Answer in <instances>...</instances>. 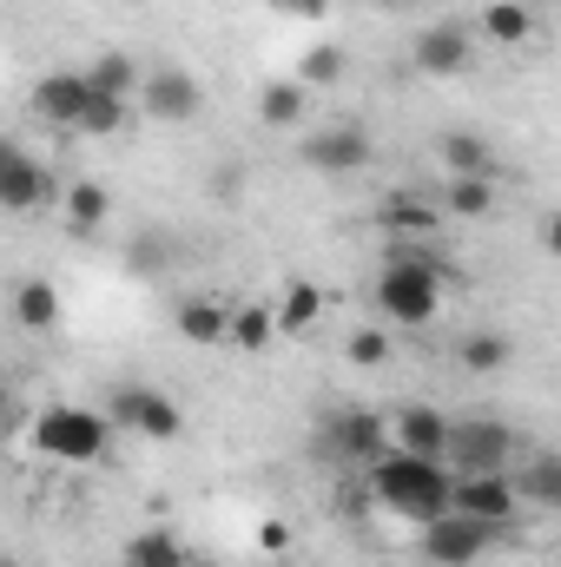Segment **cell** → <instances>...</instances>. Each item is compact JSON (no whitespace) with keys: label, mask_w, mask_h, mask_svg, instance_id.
Here are the masks:
<instances>
[{"label":"cell","mask_w":561,"mask_h":567,"mask_svg":"<svg viewBox=\"0 0 561 567\" xmlns=\"http://www.w3.org/2000/svg\"><path fill=\"white\" fill-rule=\"evenodd\" d=\"M449 284H462V271H449L442 258H429V251L397 238L390 258H384V271H377V310L390 323H404V330H422V323H436Z\"/></svg>","instance_id":"obj_1"},{"label":"cell","mask_w":561,"mask_h":567,"mask_svg":"<svg viewBox=\"0 0 561 567\" xmlns=\"http://www.w3.org/2000/svg\"><path fill=\"white\" fill-rule=\"evenodd\" d=\"M370 502L397 522H436L449 508V468L442 462H422V455H404V449H384L370 462Z\"/></svg>","instance_id":"obj_2"},{"label":"cell","mask_w":561,"mask_h":567,"mask_svg":"<svg viewBox=\"0 0 561 567\" xmlns=\"http://www.w3.org/2000/svg\"><path fill=\"white\" fill-rule=\"evenodd\" d=\"M27 442H33V455H47L60 468H93L113 449V423H106V410H86V403H47L27 416Z\"/></svg>","instance_id":"obj_3"},{"label":"cell","mask_w":561,"mask_h":567,"mask_svg":"<svg viewBox=\"0 0 561 567\" xmlns=\"http://www.w3.org/2000/svg\"><path fill=\"white\" fill-rule=\"evenodd\" d=\"M522 455V435L496 416H456L449 442H442V468L449 475H496Z\"/></svg>","instance_id":"obj_4"},{"label":"cell","mask_w":561,"mask_h":567,"mask_svg":"<svg viewBox=\"0 0 561 567\" xmlns=\"http://www.w3.org/2000/svg\"><path fill=\"white\" fill-rule=\"evenodd\" d=\"M516 528H489V522H469V515H436V522H422L417 528V555L429 567H476L496 542H509Z\"/></svg>","instance_id":"obj_5"},{"label":"cell","mask_w":561,"mask_h":567,"mask_svg":"<svg viewBox=\"0 0 561 567\" xmlns=\"http://www.w3.org/2000/svg\"><path fill=\"white\" fill-rule=\"evenodd\" d=\"M106 423L126 429V435H140V442H172L185 416H178V403L165 396V390H152V383H113L106 390Z\"/></svg>","instance_id":"obj_6"},{"label":"cell","mask_w":561,"mask_h":567,"mask_svg":"<svg viewBox=\"0 0 561 567\" xmlns=\"http://www.w3.org/2000/svg\"><path fill=\"white\" fill-rule=\"evenodd\" d=\"M297 158H304L310 172H324V178H350V172H364V165L377 158V140H370V126H364V120H337V126L304 133Z\"/></svg>","instance_id":"obj_7"},{"label":"cell","mask_w":561,"mask_h":567,"mask_svg":"<svg viewBox=\"0 0 561 567\" xmlns=\"http://www.w3.org/2000/svg\"><path fill=\"white\" fill-rule=\"evenodd\" d=\"M133 100H140V113L152 126H192L205 113V86L185 66H152V73H140V93Z\"/></svg>","instance_id":"obj_8"},{"label":"cell","mask_w":561,"mask_h":567,"mask_svg":"<svg viewBox=\"0 0 561 567\" xmlns=\"http://www.w3.org/2000/svg\"><path fill=\"white\" fill-rule=\"evenodd\" d=\"M410 66H417L422 80H456V73H469V66H476V27H469V20H429V27H417Z\"/></svg>","instance_id":"obj_9"},{"label":"cell","mask_w":561,"mask_h":567,"mask_svg":"<svg viewBox=\"0 0 561 567\" xmlns=\"http://www.w3.org/2000/svg\"><path fill=\"white\" fill-rule=\"evenodd\" d=\"M449 515L489 522V528H522V502L509 488V468L496 475H449Z\"/></svg>","instance_id":"obj_10"},{"label":"cell","mask_w":561,"mask_h":567,"mask_svg":"<svg viewBox=\"0 0 561 567\" xmlns=\"http://www.w3.org/2000/svg\"><path fill=\"white\" fill-rule=\"evenodd\" d=\"M60 198V178L27 152V145H13L0 133V212H40V205H53Z\"/></svg>","instance_id":"obj_11"},{"label":"cell","mask_w":561,"mask_h":567,"mask_svg":"<svg viewBox=\"0 0 561 567\" xmlns=\"http://www.w3.org/2000/svg\"><path fill=\"white\" fill-rule=\"evenodd\" d=\"M324 449H330L337 462H350V468H370V462L390 449V423H384L377 410H344V416L324 423Z\"/></svg>","instance_id":"obj_12"},{"label":"cell","mask_w":561,"mask_h":567,"mask_svg":"<svg viewBox=\"0 0 561 567\" xmlns=\"http://www.w3.org/2000/svg\"><path fill=\"white\" fill-rule=\"evenodd\" d=\"M27 106H33V120H40V126L73 133V126H80V113H86V73H80V66H53V73H40Z\"/></svg>","instance_id":"obj_13"},{"label":"cell","mask_w":561,"mask_h":567,"mask_svg":"<svg viewBox=\"0 0 561 567\" xmlns=\"http://www.w3.org/2000/svg\"><path fill=\"white\" fill-rule=\"evenodd\" d=\"M384 423H390V449L422 455V462H442V442H449V416H442V410H429V403H404V410L384 416Z\"/></svg>","instance_id":"obj_14"},{"label":"cell","mask_w":561,"mask_h":567,"mask_svg":"<svg viewBox=\"0 0 561 567\" xmlns=\"http://www.w3.org/2000/svg\"><path fill=\"white\" fill-rule=\"evenodd\" d=\"M509 488H516V502H522V508L555 515V508H561V455H549V449L516 455V462H509Z\"/></svg>","instance_id":"obj_15"},{"label":"cell","mask_w":561,"mask_h":567,"mask_svg":"<svg viewBox=\"0 0 561 567\" xmlns=\"http://www.w3.org/2000/svg\"><path fill=\"white\" fill-rule=\"evenodd\" d=\"M377 225H384V231H397V238H404V231H410V238H436L449 218H442V205H436L429 192H410V185H404V192H384Z\"/></svg>","instance_id":"obj_16"},{"label":"cell","mask_w":561,"mask_h":567,"mask_svg":"<svg viewBox=\"0 0 561 567\" xmlns=\"http://www.w3.org/2000/svg\"><path fill=\"white\" fill-rule=\"evenodd\" d=\"M436 158H442V178H496V152H489L482 133H469V126H449L436 140Z\"/></svg>","instance_id":"obj_17"},{"label":"cell","mask_w":561,"mask_h":567,"mask_svg":"<svg viewBox=\"0 0 561 567\" xmlns=\"http://www.w3.org/2000/svg\"><path fill=\"white\" fill-rule=\"evenodd\" d=\"M516 363V337L509 330H469V337H456V370H469V377H502Z\"/></svg>","instance_id":"obj_18"},{"label":"cell","mask_w":561,"mask_h":567,"mask_svg":"<svg viewBox=\"0 0 561 567\" xmlns=\"http://www.w3.org/2000/svg\"><path fill=\"white\" fill-rule=\"evenodd\" d=\"M13 323L33 330V337L60 330V290H53L47 278H20L13 284Z\"/></svg>","instance_id":"obj_19"},{"label":"cell","mask_w":561,"mask_h":567,"mask_svg":"<svg viewBox=\"0 0 561 567\" xmlns=\"http://www.w3.org/2000/svg\"><path fill=\"white\" fill-rule=\"evenodd\" d=\"M536 13L522 7V0H489L482 13H476V33L482 40H496V47H522V40H536Z\"/></svg>","instance_id":"obj_20"},{"label":"cell","mask_w":561,"mask_h":567,"mask_svg":"<svg viewBox=\"0 0 561 567\" xmlns=\"http://www.w3.org/2000/svg\"><path fill=\"white\" fill-rule=\"evenodd\" d=\"M258 120H265L272 133H297V126L310 120V93H304L297 80H272V86L258 93Z\"/></svg>","instance_id":"obj_21"},{"label":"cell","mask_w":561,"mask_h":567,"mask_svg":"<svg viewBox=\"0 0 561 567\" xmlns=\"http://www.w3.org/2000/svg\"><path fill=\"white\" fill-rule=\"evenodd\" d=\"M317 317H324V290H317L310 278H290V284H284V297H278V310H272L278 337H304Z\"/></svg>","instance_id":"obj_22"},{"label":"cell","mask_w":561,"mask_h":567,"mask_svg":"<svg viewBox=\"0 0 561 567\" xmlns=\"http://www.w3.org/2000/svg\"><path fill=\"white\" fill-rule=\"evenodd\" d=\"M60 198H67V225H73L80 238H93V231L113 218V198H106V185H100V178H73Z\"/></svg>","instance_id":"obj_23"},{"label":"cell","mask_w":561,"mask_h":567,"mask_svg":"<svg viewBox=\"0 0 561 567\" xmlns=\"http://www.w3.org/2000/svg\"><path fill=\"white\" fill-rule=\"evenodd\" d=\"M436 205H442V218H489L496 212V178H442Z\"/></svg>","instance_id":"obj_24"},{"label":"cell","mask_w":561,"mask_h":567,"mask_svg":"<svg viewBox=\"0 0 561 567\" xmlns=\"http://www.w3.org/2000/svg\"><path fill=\"white\" fill-rule=\"evenodd\" d=\"M126 567H192V548L172 528H140L126 542Z\"/></svg>","instance_id":"obj_25"},{"label":"cell","mask_w":561,"mask_h":567,"mask_svg":"<svg viewBox=\"0 0 561 567\" xmlns=\"http://www.w3.org/2000/svg\"><path fill=\"white\" fill-rule=\"evenodd\" d=\"M344 66H350V53H344L337 40H317V47H304V53H297V73H290V80H297L304 93H317V86H337V80H344Z\"/></svg>","instance_id":"obj_26"},{"label":"cell","mask_w":561,"mask_h":567,"mask_svg":"<svg viewBox=\"0 0 561 567\" xmlns=\"http://www.w3.org/2000/svg\"><path fill=\"white\" fill-rule=\"evenodd\" d=\"M80 73H86L93 93H113V100H133V93H140V60H133V53H100V60H86Z\"/></svg>","instance_id":"obj_27"},{"label":"cell","mask_w":561,"mask_h":567,"mask_svg":"<svg viewBox=\"0 0 561 567\" xmlns=\"http://www.w3.org/2000/svg\"><path fill=\"white\" fill-rule=\"evenodd\" d=\"M225 343H238V350H272V343H278L272 303H238V310H225Z\"/></svg>","instance_id":"obj_28"},{"label":"cell","mask_w":561,"mask_h":567,"mask_svg":"<svg viewBox=\"0 0 561 567\" xmlns=\"http://www.w3.org/2000/svg\"><path fill=\"white\" fill-rule=\"evenodd\" d=\"M225 310L232 303H218V297H185L178 303V337L185 343H225Z\"/></svg>","instance_id":"obj_29"},{"label":"cell","mask_w":561,"mask_h":567,"mask_svg":"<svg viewBox=\"0 0 561 567\" xmlns=\"http://www.w3.org/2000/svg\"><path fill=\"white\" fill-rule=\"evenodd\" d=\"M126 120H133V100H113V93H93V86H86V113H80L73 133H86V140H113V133H126Z\"/></svg>","instance_id":"obj_30"},{"label":"cell","mask_w":561,"mask_h":567,"mask_svg":"<svg viewBox=\"0 0 561 567\" xmlns=\"http://www.w3.org/2000/svg\"><path fill=\"white\" fill-rule=\"evenodd\" d=\"M172 258H178V245H172L165 231H140V238L126 245V265H133V271H145V278L172 271Z\"/></svg>","instance_id":"obj_31"},{"label":"cell","mask_w":561,"mask_h":567,"mask_svg":"<svg viewBox=\"0 0 561 567\" xmlns=\"http://www.w3.org/2000/svg\"><path fill=\"white\" fill-rule=\"evenodd\" d=\"M344 357H350L357 370H384V363H390V330H377V323L350 330V337H344Z\"/></svg>","instance_id":"obj_32"},{"label":"cell","mask_w":561,"mask_h":567,"mask_svg":"<svg viewBox=\"0 0 561 567\" xmlns=\"http://www.w3.org/2000/svg\"><path fill=\"white\" fill-rule=\"evenodd\" d=\"M20 423H27V410H20V396H13V390L0 383V435H13Z\"/></svg>","instance_id":"obj_33"},{"label":"cell","mask_w":561,"mask_h":567,"mask_svg":"<svg viewBox=\"0 0 561 567\" xmlns=\"http://www.w3.org/2000/svg\"><path fill=\"white\" fill-rule=\"evenodd\" d=\"M272 7L290 13V20H324V7H330V0H272Z\"/></svg>","instance_id":"obj_34"},{"label":"cell","mask_w":561,"mask_h":567,"mask_svg":"<svg viewBox=\"0 0 561 567\" xmlns=\"http://www.w3.org/2000/svg\"><path fill=\"white\" fill-rule=\"evenodd\" d=\"M370 7H384V13H410L417 0H370Z\"/></svg>","instance_id":"obj_35"},{"label":"cell","mask_w":561,"mask_h":567,"mask_svg":"<svg viewBox=\"0 0 561 567\" xmlns=\"http://www.w3.org/2000/svg\"><path fill=\"white\" fill-rule=\"evenodd\" d=\"M522 7H529V13H536V20H542V13H555L561 0H522Z\"/></svg>","instance_id":"obj_36"},{"label":"cell","mask_w":561,"mask_h":567,"mask_svg":"<svg viewBox=\"0 0 561 567\" xmlns=\"http://www.w3.org/2000/svg\"><path fill=\"white\" fill-rule=\"evenodd\" d=\"M0 567H20V561H7V555H0Z\"/></svg>","instance_id":"obj_37"}]
</instances>
